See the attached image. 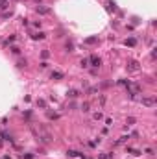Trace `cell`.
Returning <instances> with one entry per match:
<instances>
[{"mask_svg":"<svg viewBox=\"0 0 157 159\" xmlns=\"http://www.w3.org/2000/svg\"><path fill=\"white\" fill-rule=\"evenodd\" d=\"M142 106H146V107H154L155 106V100L152 96H142Z\"/></svg>","mask_w":157,"mask_h":159,"instance_id":"1","label":"cell"},{"mask_svg":"<svg viewBox=\"0 0 157 159\" xmlns=\"http://www.w3.org/2000/svg\"><path fill=\"white\" fill-rule=\"evenodd\" d=\"M89 63H91L94 68H98V67H100V63H102V61H100V58H98V56H91V58H89Z\"/></svg>","mask_w":157,"mask_h":159,"instance_id":"2","label":"cell"},{"mask_svg":"<svg viewBox=\"0 0 157 159\" xmlns=\"http://www.w3.org/2000/svg\"><path fill=\"white\" fill-rule=\"evenodd\" d=\"M128 70H130V72H137V70H139V63H137V61H130Z\"/></svg>","mask_w":157,"mask_h":159,"instance_id":"3","label":"cell"},{"mask_svg":"<svg viewBox=\"0 0 157 159\" xmlns=\"http://www.w3.org/2000/svg\"><path fill=\"white\" fill-rule=\"evenodd\" d=\"M66 94H68L70 98H78V96H80V91H76V89H70V91L66 92Z\"/></svg>","mask_w":157,"mask_h":159,"instance_id":"4","label":"cell"},{"mask_svg":"<svg viewBox=\"0 0 157 159\" xmlns=\"http://www.w3.org/2000/svg\"><path fill=\"white\" fill-rule=\"evenodd\" d=\"M32 37H33V39H35V41H39V39H44V37H46V35H44V34H42V32H37V34H33Z\"/></svg>","mask_w":157,"mask_h":159,"instance_id":"5","label":"cell"},{"mask_svg":"<svg viewBox=\"0 0 157 159\" xmlns=\"http://www.w3.org/2000/svg\"><path fill=\"white\" fill-rule=\"evenodd\" d=\"M52 80H63V72H52Z\"/></svg>","mask_w":157,"mask_h":159,"instance_id":"6","label":"cell"},{"mask_svg":"<svg viewBox=\"0 0 157 159\" xmlns=\"http://www.w3.org/2000/svg\"><path fill=\"white\" fill-rule=\"evenodd\" d=\"M65 50H66V52H74V44H72V43L68 41V43L65 44Z\"/></svg>","mask_w":157,"mask_h":159,"instance_id":"7","label":"cell"},{"mask_svg":"<svg viewBox=\"0 0 157 159\" xmlns=\"http://www.w3.org/2000/svg\"><path fill=\"white\" fill-rule=\"evenodd\" d=\"M66 154H68L70 157H80V156H82V154H80V152H76V150H68Z\"/></svg>","mask_w":157,"mask_h":159,"instance_id":"8","label":"cell"},{"mask_svg":"<svg viewBox=\"0 0 157 159\" xmlns=\"http://www.w3.org/2000/svg\"><path fill=\"white\" fill-rule=\"evenodd\" d=\"M135 43H137V41L133 39V37H130V39H126V44H128V46H135Z\"/></svg>","mask_w":157,"mask_h":159,"instance_id":"9","label":"cell"},{"mask_svg":"<svg viewBox=\"0 0 157 159\" xmlns=\"http://www.w3.org/2000/svg\"><path fill=\"white\" fill-rule=\"evenodd\" d=\"M96 41H98V37H89V39L85 41V43H87V44H94Z\"/></svg>","mask_w":157,"mask_h":159,"instance_id":"10","label":"cell"},{"mask_svg":"<svg viewBox=\"0 0 157 159\" xmlns=\"http://www.w3.org/2000/svg\"><path fill=\"white\" fill-rule=\"evenodd\" d=\"M109 9H111V11H115V9H116V6H115V2H113V0H109Z\"/></svg>","mask_w":157,"mask_h":159,"instance_id":"11","label":"cell"},{"mask_svg":"<svg viewBox=\"0 0 157 159\" xmlns=\"http://www.w3.org/2000/svg\"><path fill=\"white\" fill-rule=\"evenodd\" d=\"M26 65H28V63H26V59H24V61H18V63H17V67H18V68H24Z\"/></svg>","mask_w":157,"mask_h":159,"instance_id":"12","label":"cell"},{"mask_svg":"<svg viewBox=\"0 0 157 159\" xmlns=\"http://www.w3.org/2000/svg\"><path fill=\"white\" fill-rule=\"evenodd\" d=\"M92 116H94V120H102V118H104V115H102V113H94Z\"/></svg>","mask_w":157,"mask_h":159,"instance_id":"13","label":"cell"},{"mask_svg":"<svg viewBox=\"0 0 157 159\" xmlns=\"http://www.w3.org/2000/svg\"><path fill=\"white\" fill-rule=\"evenodd\" d=\"M130 154H133V156H140V152L135 150V148H130Z\"/></svg>","mask_w":157,"mask_h":159,"instance_id":"14","label":"cell"},{"mask_svg":"<svg viewBox=\"0 0 157 159\" xmlns=\"http://www.w3.org/2000/svg\"><path fill=\"white\" fill-rule=\"evenodd\" d=\"M80 65H82V67H89V59H82Z\"/></svg>","mask_w":157,"mask_h":159,"instance_id":"15","label":"cell"},{"mask_svg":"<svg viewBox=\"0 0 157 159\" xmlns=\"http://www.w3.org/2000/svg\"><path fill=\"white\" fill-rule=\"evenodd\" d=\"M48 116H50V118H52V120H56V118H59V115H58V113H48Z\"/></svg>","mask_w":157,"mask_h":159,"instance_id":"16","label":"cell"},{"mask_svg":"<svg viewBox=\"0 0 157 159\" xmlns=\"http://www.w3.org/2000/svg\"><path fill=\"white\" fill-rule=\"evenodd\" d=\"M37 11H39V13H42V15H44V13H48V9H46V8H37Z\"/></svg>","mask_w":157,"mask_h":159,"instance_id":"17","label":"cell"},{"mask_svg":"<svg viewBox=\"0 0 157 159\" xmlns=\"http://www.w3.org/2000/svg\"><path fill=\"white\" fill-rule=\"evenodd\" d=\"M11 52H13V54H20V48H17V46H11Z\"/></svg>","mask_w":157,"mask_h":159,"instance_id":"18","label":"cell"},{"mask_svg":"<svg viewBox=\"0 0 157 159\" xmlns=\"http://www.w3.org/2000/svg\"><path fill=\"white\" fill-rule=\"evenodd\" d=\"M82 111H89V104L85 102V104H82Z\"/></svg>","mask_w":157,"mask_h":159,"instance_id":"19","label":"cell"},{"mask_svg":"<svg viewBox=\"0 0 157 159\" xmlns=\"http://www.w3.org/2000/svg\"><path fill=\"white\" fill-rule=\"evenodd\" d=\"M37 106H39V107H46V104H44V100H39V102H37Z\"/></svg>","mask_w":157,"mask_h":159,"instance_id":"20","label":"cell"},{"mask_svg":"<svg viewBox=\"0 0 157 159\" xmlns=\"http://www.w3.org/2000/svg\"><path fill=\"white\" fill-rule=\"evenodd\" d=\"M22 159H33V156H32V154H24V156H22Z\"/></svg>","mask_w":157,"mask_h":159,"instance_id":"21","label":"cell"},{"mask_svg":"<svg viewBox=\"0 0 157 159\" xmlns=\"http://www.w3.org/2000/svg\"><path fill=\"white\" fill-rule=\"evenodd\" d=\"M133 122H135V118H133V116H130V118H128V126H131Z\"/></svg>","mask_w":157,"mask_h":159,"instance_id":"22","label":"cell"},{"mask_svg":"<svg viewBox=\"0 0 157 159\" xmlns=\"http://www.w3.org/2000/svg\"><path fill=\"white\" fill-rule=\"evenodd\" d=\"M83 159H91V157H83Z\"/></svg>","mask_w":157,"mask_h":159,"instance_id":"23","label":"cell"}]
</instances>
